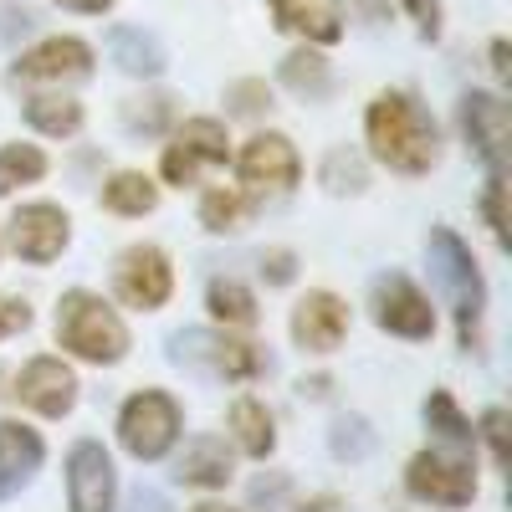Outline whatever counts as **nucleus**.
I'll return each instance as SVG.
<instances>
[{
	"instance_id": "nucleus-7",
	"label": "nucleus",
	"mask_w": 512,
	"mask_h": 512,
	"mask_svg": "<svg viewBox=\"0 0 512 512\" xmlns=\"http://www.w3.org/2000/svg\"><path fill=\"white\" fill-rule=\"evenodd\" d=\"M231 159V134L221 118H185L175 128V139H169L164 159H159V175L169 185H195L205 164H226Z\"/></svg>"
},
{
	"instance_id": "nucleus-9",
	"label": "nucleus",
	"mask_w": 512,
	"mask_h": 512,
	"mask_svg": "<svg viewBox=\"0 0 512 512\" xmlns=\"http://www.w3.org/2000/svg\"><path fill=\"white\" fill-rule=\"evenodd\" d=\"M374 323L395 338H410V344H425L436 333V308L410 277L390 272L374 282Z\"/></svg>"
},
{
	"instance_id": "nucleus-11",
	"label": "nucleus",
	"mask_w": 512,
	"mask_h": 512,
	"mask_svg": "<svg viewBox=\"0 0 512 512\" xmlns=\"http://www.w3.org/2000/svg\"><path fill=\"white\" fill-rule=\"evenodd\" d=\"M11 77L16 82H47V88L82 82V77H93V47L82 36H47L11 62Z\"/></svg>"
},
{
	"instance_id": "nucleus-6",
	"label": "nucleus",
	"mask_w": 512,
	"mask_h": 512,
	"mask_svg": "<svg viewBox=\"0 0 512 512\" xmlns=\"http://www.w3.org/2000/svg\"><path fill=\"white\" fill-rule=\"evenodd\" d=\"M405 492L415 502L461 512V507H472V497H477V466L466 456H456V451H420L405 466Z\"/></svg>"
},
{
	"instance_id": "nucleus-30",
	"label": "nucleus",
	"mask_w": 512,
	"mask_h": 512,
	"mask_svg": "<svg viewBox=\"0 0 512 512\" xmlns=\"http://www.w3.org/2000/svg\"><path fill=\"white\" fill-rule=\"evenodd\" d=\"M318 180H323L328 195H364L369 190V169H364V159L354 149H333L323 159V169H318Z\"/></svg>"
},
{
	"instance_id": "nucleus-4",
	"label": "nucleus",
	"mask_w": 512,
	"mask_h": 512,
	"mask_svg": "<svg viewBox=\"0 0 512 512\" xmlns=\"http://www.w3.org/2000/svg\"><path fill=\"white\" fill-rule=\"evenodd\" d=\"M169 359L175 364H190V369H205L216 379H236V384H251L262 379L272 364L267 354L251 344V338H236L231 328L226 333H205V328H185L169 338Z\"/></svg>"
},
{
	"instance_id": "nucleus-45",
	"label": "nucleus",
	"mask_w": 512,
	"mask_h": 512,
	"mask_svg": "<svg viewBox=\"0 0 512 512\" xmlns=\"http://www.w3.org/2000/svg\"><path fill=\"white\" fill-rule=\"evenodd\" d=\"M190 512H236V507H221V502H200V507H190Z\"/></svg>"
},
{
	"instance_id": "nucleus-35",
	"label": "nucleus",
	"mask_w": 512,
	"mask_h": 512,
	"mask_svg": "<svg viewBox=\"0 0 512 512\" xmlns=\"http://www.w3.org/2000/svg\"><path fill=\"white\" fill-rule=\"evenodd\" d=\"M262 277H267L272 287H287V282L297 277V256H292V251H282V246H277V251H267V256H262Z\"/></svg>"
},
{
	"instance_id": "nucleus-16",
	"label": "nucleus",
	"mask_w": 512,
	"mask_h": 512,
	"mask_svg": "<svg viewBox=\"0 0 512 512\" xmlns=\"http://www.w3.org/2000/svg\"><path fill=\"white\" fill-rule=\"evenodd\" d=\"M461 134L466 144H472L497 175H502V164H507V139H512V113L497 93H466L461 98Z\"/></svg>"
},
{
	"instance_id": "nucleus-2",
	"label": "nucleus",
	"mask_w": 512,
	"mask_h": 512,
	"mask_svg": "<svg viewBox=\"0 0 512 512\" xmlns=\"http://www.w3.org/2000/svg\"><path fill=\"white\" fill-rule=\"evenodd\" d=\"M57 344L82 364H118L128 354V328L98 292H67L57 303Z\"/></svg>"
},
{
	"instance_id": "nucleus-10",
	"label": "nucleus",
	"mask_w": 512,
	"mask_h": 512,
	"mask_svg": "<svg viewBox=\"0 0 512 512\" xmlns=\"http://www.w3.org/2000/svg\"><path fill=\"white\" fill-rule=\"evenodd\" d=\"M67 241H72V221H67V210L52 205V200H31V205H21L11 216V251L21 256V262H31V267L57 262V256L67 251Z\"/></svg>"
},
{
	"instance_id": "nucleus-28",
	"label": "nucleus",
	"mask_w": 512,
	"mask_h": 512,
	"mask_svg": "<svg viewBox=\"0 0 512 512\" xmlns=\"http://www.w3.org/2000/svg\"><path fill=\"white\" fill-rule=\"evenodd\" d=\"M175 123V93H139V98H128L123 103V128L128 134H164V128Z\"/></svg>"
},
{
	"instance_id": "nucleus-41",
	"label": "nucleus",
	"mask_w": 512,
	"mask_h": 512,
	"mask_svg": "<svg viewBox=\"0 0 512 512\" xmlns=\"http://www.w3.org/2000/svg\"><path fill=\"white\" fill-rule=\"evenodd\" d=\"M297 395H303V400H323V395H328V374L303 379V384H297Z\"/></svg>"
},
{
	"instance_id": "nucleus-26",
	"label": "nucleus",
	"mask_w": 512,
	"mask_h": 512,
	"mask_svg": "<svg viewBox=\"0 0 512 512\" xmlns=\"http://www.w3.org/2000/svg\"><path fill=\"white\" fill-rule=\"evenodd\" d=\"M205 308H210V318L226 323V328H251L256 323V297L236 277H216V282H210L205 287Z\"/></svg>"
},
{
	"instance_id": "nucleus-34",
	"label": "nucleus",
	"mask_w": 512,
	"mask_h": 512,
	"mask_svg": "<svg viewBox=\"0 0 512 512\" xmlns=\"http://www.w3.org/2000/svg\"><path fill=\"white\" fill-rule=\"evenodd\" d=\"M31 328V303H21V297H0V344L16 333Z\"/></svg>"
},
{
	"instance_id": "nucleus-20",
	"label": "nucleus",
	"mask_w": 512,
	"mask_h": 512,
	"mask_svg": "<svg viewBox=\"0 0 512 512\" xmlns=\"http://www.w3.org/2000/svg\"><path fill=\"white\" fill-rule=\"evenodd\" d=\"M108 57L118 72L128 77H159L169 67V52H164V41L144 26H113L108 31Z\"/></svg>"
},
{
	"instance_id": "nucleus-29",
	"label": "nucleus",
	"mask_w": 512,
	"mask_h": 512,
	"mask_svg": "<svg viewBox=\"0 0 512 512\" xmlns=\"http://www.w3.org/2000/svg\"><path fill=\"white\" fill-rule=\"evenodd\" d=\"M425 425H431L441 441H451V446H477V425L461 415L451 390H431V400H425Z\"/></svg>"
},
{
	"instance_id": "nucleus-31",
	"label": "nucleus",
	"mask_w": 512,
	"mask_h": 512,
	"mask_svg": "<svg viewBox=\"0 0 512 512\" xmlns=\"http://www.w3.org/2000/svg\"><path fill=\"white\" fill-rule=\"evenodd\" d=\"M333 456L338 461H364L374 451V436H369V425L359 415H344V420H333V436H328Z\"/></svg>"
},
{
	"instance_id": "nucleus-22",
	"label": "nucleus",
	"mask_w": 512,
	"mask_h": 512,
	"mask_svg": "<svg viewBox=\"0 0 512 512\" xmlns=\"http://www.w3.org/2000/svg\"><path fill=\"white\" fill-rule=\"evenodd\" d=\"M251 195L246 190H236V185H210L205 195H200V226L210 231V236H231V231H241L246 221H251Z\"/></svg>"
},
{
	"instance_id": "nucleus-36",
	"label": "nucleus",
	"mask_w": 512,
	"mask_h": 512,
	"mask_svg": "<svg viewBox=\"0 0 512 512\" xmlns=\"http://www.w3.org/2000/svg\"><path fill=\"white\" fill-rule=\"evenodd\" d=\"M400 6L415 16V26H420L425 41H436V36H441V6H436V0H400Z\"/></svg>"
},
{
	"instance_id": "nucleus-23",
	"label": "nucleus",
	"mask_w": 512,
	"mask_h": 512,
	"mask_svg": "<svg viewBox=\"0 0 512 512\" xmlns=\"http://www.w3.org/2000/svg\"><path fill=\"white\" fill-rule=\"evenodd\" d=\"M282 82H287V88H292L297 98L323 103V98L333 93V67H328V57H323V52L297 47V52H287V57H282Z\"/></svg>"
},
{
	"instance_id": "nucleus-33",
	"label": "nucleus",
	"mask_w": 512,
	"mask_h": 512,
	"mask_svg": "<svg viewBox=\"0 0 512 512\" xmlns=\"http://www.w3.org/2000/svg\"><path fill=\"white\" fill-rule=\"evenodd\" d=\"M477 436H487L492 461H497V466H507V410H502V405H492V410L482 415V431H477Z\"/></svg>"
},
{
	"instance_id": "nucleus-8",
	"label": "nucleus",
	"mask_w": 512,
	"mask_h": 512,
	"mask_svg": "<svg viewBox=\"0 0 512 512\" xmlns=\"http://www.w3.org/2000/svg\"><path fill=\"white\" fill-rule=\"evenodd\" d=\"M113 292L123 308H139V313H154L169 303V292H175V267H169V256L159 246H128L118 262H113Z\"/></svg>"
},
{
	"instance_id": "nucleus-19",
	"label": "nucleus",
	"mask_w": 512,
	"mask_h": 512,
	"mask_svg": "<svg viewBox=\"0 0 512 512\" xmlns=\"http://www.w3.org/2000/svg\"><path fill=\"white\" fill-rule=\"evenodd\" d=\"M236 477V461H231V446L221 436H195L180 461H175V482L180 487H195V492H216Z\"/></svg>"
},
{
	"instance_id": "nucleus-14",
	"label": "nucleus",
	"mask_w": 512,
	"mask_h": 512,
	"mask_svg": "<svg viewBox=\"0 0 512 512\" xmlns=\"http://www.w3.org/2000/svg\"><path fill=\"white\" fill-rule=\"evenodd\" d=\"M16 400H21L26 410H36V415H47V420H62V415H72V405H77V374H72L62 359L41 354V359H31V364L16 374Z\"/></svg>"
},
{
	"instance_id": "nucleus-38",
	"label": "nucleus",
	"mask_w": 512,
	"mask_h": 512,
	"mask_svg": "<svg viewBox=\"0 0 512 512\" xmlns=\"http://www.w3.org/2000/svg\"><path fill=\"white\" fill-rule=\"evenodd\" d=\"M26 31H36V11H31V6H11V11H0V41L26 36Z\"/></svg>"
},
{
	"instance_id": "nucleus-3",
	"label": "nucleus",
	"mask_w": 512,
	"mask_h": 512,
	"mask_svg": "<svg viewBox=\"0 0 512 512\" xmlns=\"http://www.w3.org/2000/svg\"><path fill=\"white\" fill-rule=\"evenodd\" d=\"M431 262H436V277L446 282L451 303H456V328H461V349H477L482 344V313H487V282H482V267L472 246H466L451 226H431Z\"/></svg>"
},
{
	"instance_id": "nucleus-13",
	"label": "nucleus",
	"mask_w": 512,
	"mask_h": 512,
	"mask_svg": "<svg viewBox=\"0 0 512 512\" xmlns=\"http://www.w3.org/2000/svg\"><path fill=\"white\" fill-rule=\"evenodd\" d=\"M236 175L251 190H292L303 180V159L287 134H251L236 154Z\"/></svg>"
},
{
	"instance_id": "nucleus-42",
	"label": "nucleus",
	"mask_w": 512,
	"mask_h": 512,
	"mask_svg": "<svg viewBox=\"0 0 512 512\" xmlns=\"http://www.w3.org/2000/svg\"><path fill=\"white\" fill-rule=\"evenodd\" d=\"M507 57H512V52H507V41L497 36V41H492V72H497V77H507V67H512Z\"/></svg>"
},
{
	"instance_id": "nucleus-37",
	"label": "nucleus",
	"mask_w": 512,
	"mask_h": 512,
	"mask_svg": "<svg viewBox=\"0 0 512 512\" xmlns=\"http://www.w3.org/2000/svg\"><path fill=\"white\" fill-rule=\"evenodd\" d=\"M482 210H487V226H492V236L497 241H507V216H502V175L492 169V180H487V200H482Z\"/></svg>"
},
{
	"instance_id": "nucleus-12",
	"label": "nucleus",
	"mask_w": 512,
	"mask_h": 512,
	"mask_svg": "<svg viewBox=\"0 0 512 512\" xmlns=\"http://www.w3.org/2000/svg\"><path fill=\"white\" fill-rule=\"evenodd\" d=\"M118 472L103 441H77L67 451V512H113Z\"/></svg>"
},
{
	"instance_id": "nucleus-24",
	"label": "nucleus",
	"mask_w": 512,
	"mask_h": 512,
	"mask_svg": "<svg viewBox=\"0 0 512 512\" xmlns=\"http://www.w3.org/2000/svg\"><path fill=\"white\" fill-rule=\"evenodd\" d=\"M26 123L47 139H72L82 128V103L67 93H36V98H26Z\"/></svg>"
},
{
	"instance_id": "nucleus-17",
	"label": "nucleus",
	"mask_w": 512,
	"mask_h": 512,
	"mask_svg": "<svg viewBox=\"0 0 512 512\" xmlns=\"http://www.w3.org/2000/svg\"><path fill=\"white\" fill-rule=\"evenodd\" d=\"M41 461H47V446H41V436L31 431V425L0 420V502L16 497L21 487H31Z\"/></svg>"
},
{
	"instance_id": "nucleus-44",
	"label": "nucleus",
	"mask_w": 512,
	"mask_h": 512,
	"mask_svg": "<svg viewBox=\"0 0 512 512\" xmlns=\"http://www.w3.org/2000/svg\"><path fill=\"white\" fill-rule=\"evenodd\" d=\"M359 6L369 11V21H379V16H384V0H359Z\"/></svg>"
},
{
	"instance_id": "nucleus-40",
	"label": "nucleus",
	"mask_w": 512,
	"mask_h": 512,
	"mask_svg": "<svg viewBox=\"0 0 512 512\" xmlns=\"http://www.w3.org/2000/svg\"><path fill=\"white\" fill-rule=\"evenodd\" d=\"M52 6L77 11V16H108V11H113V0H52Z\"/></svg>"
},
{
	"instance_id": "nucleus-43",
	"label": "nucleus",
	"mask_w": 512,
	"mask_h": 512,
	"mask_svg": "<svg viewBox=\"0 0 512 512\" xmlns=\"http://www.w3.org/2000/svg\"><path fill=\"white\" fill-rule=\"evenodd\" d=\"M303 512H338V502H333V497H318V502H308Z\"/></svg>"
},
{
	"instance_id": "nucleus-21",
	"label": "nucleus",
	"mask_w": 512,
	"mask_h": 512,
	"mask_svg": "<svg viewBox=\"0 0 512 512\" xmlns=\"http://www.w3.org/2000/svg\"><path fill=\"white\" fill-rule=\"evenodd\" d=\"M231 436H236V446H241L246 456L267 461V456L277 451V425H272V410H267L262 400L241 395V400L231 405Z\"/></svg>"
},
{
	"instance_id": "nucleus-15",
	"label": "nucleus",
	"mask_w": 512,
	"mask_h": 512,
	"mask_svg": "<svg viewBox=\"0 0 512 512\" xmlns=\"http://www.w3.org/2000/svg\"><path fill=\"white\" fill-rule=\"evenodd\" d=\"M344 333H349V303H344V297H333V292L297 297V308H292V338H297V349L333 354L338 344H344Z\"/></svg>"
},
{
	"instance_id": "nucleus-25",
	"label": "nucleus",
	"mask_w": 512,
	"mask_h": 512,
	"mask_svg": "<svg viewBox=\"0 0 512 512\" xmlns=\"http://www.w3.org/2000/svg\"><path fill=\"white\" fill-rule=\"evenodd\" d=\"M154 205H159V185L139 169H118L103 185V210H113V216H149Z\"/></svg>"
},
{
	"instance_id": "nucleus-27",
	"label": "nucleus",
	"mask_w": 512,
	"mask_h": 512,
	"mask_svg": "<svg viewBox=\"0 0 512 512\" xmlns=\"http://www.w3.org/2000/svg\"><path fill=\"white\" fill-rule=\"evenodd\" d=\"M47 175V154L36 144H0V200L16 195L21 185H36Z\"/></svg>"
},
{
	"instance_id": "nucleus-39",
	"label": "nucleus",
	"mask_w": 512,
	"mask_h": 512,
	"mask_svg": "<svg viewBox=\"0 0 512 512\" xmlns=\"http://www.w3.org/2000/svg\"><path fill=\"white\" fill-rule=\"evenodd\" d=\"M128 512H175L164 502V492H154V487H139L134 497H128Z\"/></svg>"
},
{
	"instance_id": "nucleus-18",
	"label": "nucleus",
	"mask_w": 512,
	"mask_h": 512,
	"mask_svg": "<svg viewBox=\"0 0 512 512\" xmlns=\"http://www.w3.org/2000/svg\"><path fill=\"white\" fill-rule=\"evenodd\" d=\"M267 11L282 31L313 41V47H333L344 36V6L338 0H267Z\"/></svg>"
},
{
	"instance_id": "nucleus-1",
	"label": "nucleus",
	"mask_w": 512,
	"mask_h": 512,
	"mask_svg": "<svg viewBox=\"0 0 512 512\" xmlns=\"http://www.w3.org/2000/svg\"><path fill=\"white\" fill-rule=\"evenodd\" d=\"M364 139L374 159L395 175H431L441 164V128L425 113V103L405 88H384L364 108Z\"/></svg>"
},
{
	"instance_id": "nucleus-32",
	"label": "nucleus",
	"mask_w": 512,
	"mask_h": 512,
	"mask_svg": "<svg viewBox=\"0 0 512 512\" xmlns=\"http://www.w3.org/2000/svg\"><path fill=\"white\" fill-rule=\"evenodd\" d=\"M226 103H231L236 118H262L272 108V88H267L262 77H241V82H231V88H226Z\"/></svg>"
},
{
	"instance_id": "nucleus-5",
	"label": "nucleus",
	"mask_w": 512,
	"mask_h": 512,
	"mask_svg": "<svg viewBox=\"0 0 512 512\" xmlns=\"http://www.w3.org/2000/svg\"><path fill=\"white\" fill-rule=\"evenodd\" d=\"M180 441V405L164 390H139L118 410V446L134 461H159Z\"/></svg>"
}]
</instances>
